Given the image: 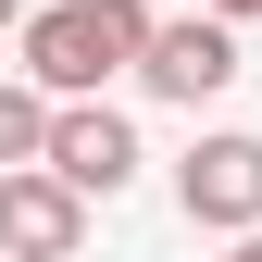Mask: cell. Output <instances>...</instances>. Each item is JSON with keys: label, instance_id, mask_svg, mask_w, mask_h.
Returning a JSON list of instances; mask_svg holds the SVG:
<instances>
[{"label": "cell", "instance_id": "cell-8", "mask_svg": "<svg viewBox=\"0 0 262 262\" xmlns=\"http://www.w3.org/2000/svg\"><path fill=\"white\" fill-rule=\"evenodd\" d=\"M212 13H225V25H250V13H262V0H212Z\"/></svg>", "mask_w": 262, "mask_h": 262}, {"label": "cell", "instance_id": "cell-6", "mask_svg": "<svg viewBox=\"0 0 262 262\" xmlns=\"http://www.w3.org/2000/svg\"><path fill=\"white\" fill-rule=\"evenodd\" d=\"M38 138H50V88H13V75H0V162H38Z\"/></svg>", "mask_w": 262, "mask_h": 262}, {"label": "cell", "instance_id": "cell-7", "mask_svg": "<svg viewBox=\"0 0 262 262\" xmlns=\"http://www.w3.org/2000/svg\"><path fill=\"white\" fill-rule=\"evenodd\" d=\"M225 262H262V225H237V250H225Z\"/></svg>", "mask_w": 262, "mask_h": 262}, {"label": "cell", "instance_id": "cell-4", "mask_svg": "<svg viewBox=\"0 0 262 262\" xmlns=\"http://www.w3.org/2000/svg\"><path fill=\"white\" fill-rule=\"evenodd\" d=\"M88 200L50 175V162H0V262H75Z\"/></svg>", "mask_w": 262, "mask_h": 262}, {"label": "cell", "instance_id": "cell-9", "mask_svg": "<svg viewBox=\"0 0 262 262\" xmlns=\"http://www.w3.org/2000/svg\"><path fill=\"white\" fill-rule=\"evenodd\" d=\"M13 25H25V0H0V38H13Z\"/></svg>", "mask_w": 262, "mask_h": 262}, {"label": "cell", "instance_id": "cell-3", "mask_svg": "<svg viewBox=\"0 0 262 262\" xmlns=\"http://www.w3.org/2000/svg\"><path fill=\"white\" fill-rule=\"evenodd\" d=\"M38 162L75 187V200H113V187H138V125H125V113H100V100H50Z\"/></svg>", "mask_w": 262, "mask_h": 262}, {"label": "cell", "instance_id": "cell-5", "mask_svg": "<svg viewBox=\"0 0 262 262\" xmlns=\"http://www.w3.org/2000/svg\"><path fill=\"white\" fill-rule=\"evenodd\" d=\"M175 200H187V225H262V138H200L175 162Z\"/></svg>", "mask_w": 262, "mask_h": 262}, {"label": "cell", "instance_id": "cell-2", "mask_svg": "<svg viewBox=\"0 0 262 262\" xmlns=\"http://www.w3.org/2000/svg\"><path fill=\"white\" fill-rule=\"evenodd\" d=\"M125 75H138L150 100H187V113H200V100H225V88H237V25H225V13H187V25H150Z\"/></svg>", "mask_w": 262, "mask_h": 262}, {"label": "cell", "instance_id": "cell-1", "mask_svg": "<svg viewBox=\"0 0 262 262\" xmlns=\"http://www.w3.org/2000/svg\"><path fill=\"white\" fill-rule=\"evenodd\" d=\"M25 38V88H50V100H100V88L138 62L150 38V0H50V13L13 25Z\"/></svg>", "mask_w": 262, "mask_h": 262}]
</instances>
